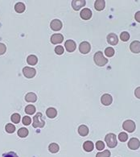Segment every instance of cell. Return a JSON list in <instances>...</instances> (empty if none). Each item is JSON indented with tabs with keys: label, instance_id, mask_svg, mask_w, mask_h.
<instances>
[{
	"label": "cell",
	"instance_id": "cell-18",
	"mask_svg": "<svg viewBox=\"0 0 140 157\" xmlns=\"http://www.w3.org/2000/svg\"><path fill=\"white\" fill-rule=\"evenodd\" d=\"M94 144L92 141H85L83 144V148L85 151L87 152H90L94 150Z\"/></svg>",
	"mask_w": 140,
	"mask_h": 157
},
{
	"label": "cell",
	"instance_id": "cell-23",
	"mask_svg": "<svg viewBox=\"0 0 140 157\" xmlns=\"http://www.w3.org/2000/svg\"><path fill=\"white\" fill-rule=\"evenodd\" d=\"M60 150V147L57 143H52L51 144H49V151L51 153H57Z\"/></svg>",
	"mask_w": 140,
	"mask_h": 157
},
{
	"label": "cell",
	"instance_id": "cell-36",
	"mask_svg": "<svg viewBox=\"0 0 140 157\" xmlns=\"http://www.w3.org/2000/svg\"><path fill=\"white\" fill-rule=\"evenodd\" d=\"M6 51V47L4 44L0 43V55L4 54Z\"/></svg>",
	"mask_w": 140,
	"mask_h": 157
},
{
	"label": "cell",
	"instance_id": "cell-16",
	"mask_svg": "<svg viewBox=\"0 0 140 157\" xmlns=\"http://www.w3.org/2000/svg\"><path fill=\"white\" fill-rule=\"evenodd\" d=\"M94 6L95 9L98 11H103L105 6H106V2L104 0H97V1H95Z\"/></svg>",
	"mask_w": 140,
	"mask_h": 157
},
{
	"label": "cell",
	"instance_id": "cell-37",
	"mask_svg": "<svg viewBox=\"0 0 140 157\" xmlns=\"http://www.w3.org/2000/svg\"><path fill=\"white\" fill-rule=\"evenodd\" d=\"M134 95H135V97L137 98L140 99V86L134 90Z\"/></svg>",
	"mask_w": 140,
	"mask_h": 157
},
{
	"label": "cell",
	"instance_id": "cell-19",
	"mask_svg": "<svg viewBox=\"0 0 140 157\" xmlns=\"http://www.w3.org/2000/svg\"><path fill=\"white\" fill-rule=\"evenodd\" d=\"M78 133L81 136H86L88 135L89 134V128L87 126L85 125H81L79 127H78Z\"/></svg>",
	"mask_w": 140,
	"mask_h": 157
},
{
	"label": "cell",
	"instance_id": "cell-32",
	"mask_svg": "<svg viewBox=\"0 0 140 157\" xmlns=\"http://www.w3.org/2000/svg\"><path fill=\"white\" fill-rule=\"evenodd\" d=\"M23 124L25 125V126H28V125H30L31 123V118L29 117V116H24V118H23Z\"/></svg>",
	"mask_w": 140,
	"mask_h": 157
},
{
	"label": "cell",
	"instance_id": "cell-28",
	"mask_svg": "<svg viewBox=\"0 0 140 157\" xmlns=\"http://www.w3.org/2000/svg\"><path fill=\"white\" fill-rule=\"evenodd\" d=\"M120 39H122V41H128V39H130V34L128 33L127 32H122L121 35H120Z\"/></svg>",
	"mask_w": 140,
	"mask_h": 157
},
{
	"label": "cell",
	"instance_id": "cell-29",
	"mask_svg": "<svg viewBox=\"0 0 140 157\" xmlns=\"http://www.w3.org/2000/svg\"><path fill=\"white\" fill-rule=\"evenodd\" d=\"M105 54L106 55L107 57H113V56L114 55V49L113 48H110V47L106 48V50H105Z\"/></svg>",
	"mask_w": 140,
	"mask_h": 157
},
{
	"label": "cell",
	"instance_id": "cell-21",
	"mask_svg": "<svg viewBox=\"0 0 140 157\" xmlns=\"http://www.w3.org/2000/svg\"><path fill=\"white\" fill-rule=\"evenodd\" d=\"M27 62L30 65H36L38 62V58L35 55H30L27 58Z\"/></svg>",
	"mask_w": 140,
	"mask_h": 157
},
{
	"label": "cell",
	"instance_id": "cell-15",
	"mask_svg": "<svg viewBox=\"0 0 140 157\" xmlns=\"http://www.w3.org/2000/svg\"><path fill=\"white\" fill-rule=\"evenodd\" d=\"M130 49L133 53H139L140 52V41L135 40L131 43L130 45Z\"/></svg>",
	"mask_w": 140,
	"mask_h": 157
},
{
	"label": "cell",
	"instance_id": "cell-14",
	"mask_svg": "<svg viewBox=\"0 0 140 157\" xmlns=\"http://www.w3.org/2000/svg\"><path fill=\"white\" fill-rule=\"evenodd\" d=\"M107 42L111 45H116L119 43V38L114 33H110L107 36Z\"/></svg>",
	"mask_w": 140,
	"mask_h": 157
},
{
	"label": "cell",
	"instance_id": "cell-9",
	"mask_svg": "<svg viewBox=\"0 0 140 157\" xmlns=\"http://www.w3.org/2000/svg\"><path fill=\"white\" fill-rule=\"evenodd\" d=\"M64 47L69 52H73L76 50V44L75 41H73L72 39H69L64 43Z\"/></svg>",
	"mask_w": 140,
	"mask_h": 157
},
{
	"label": "cell",
	"instance_id": "cell-24",
	"mask_svg": "<svg viewBox=\"0 0 140 157\" xmlns=\"http://www.w3.org/2000/svg\"><path fill=\"white\" fill-rule=\"evenodd\" d=\"M18 135L20 138H25L28 135V130L25 127H22L18 130Z\"/></svg>",
	"mask_w": 140,
	"mask_h": 157
},
{
	"label": "cell",
	"instance_id": "cell-11",
	"mask_svg": "<svg viewBox=\"0 0 140 157\" xmlns=\"http://www.w3.org/2000/svg\"><path fill=\"white\" fill-rule=\"evenodd\" d=\"M64 40V36L61 34H53L51 36V43L53 44H57L63 42Z\"/></svg>",
	"mask_w": 140,
	"mask_h": 157
},
{
	"label": "cell",
	"instance_id": "cell-8",
	"mask_svg": "<svg viewBox=\"0 0 140 157\" xmlns=\"http://www.w3.org/2000/svg\"><path fill=\"white\" fill-rule=\"evenodd\" d=\"M86 2L85 0H73L72 1V6L74 11H79L83 6H85Z\"/></svg>",
	"mask_w": 140,
	"mask_h": 157
},
{
	"label": "cell",
	"instance_id": "cell-30",
	"mask_svg": "<svg viewBox=\"0 0 140 157\" xmlns=\"http://www.w3.org/2000/svg\"><path fill=\"white\" fill-rule=\"evenodd\" d=\"M110 151L109 150H105L102 152H98L96 155V157H110Z\"/></svg>",
	"mask_w": 140,
	"mask_h": 157
},
{
	"label": "cell",
	"instance_id": "cell-27",
	"mask_svg": "<svg viewBox=\"0 0 140 157\" xmlns=\"http://www.w3.org/2000/svg\"><path fill=\"white\" fill-rule=\"evenodd\" d=\"M11 120L12 121V123H14L15 124L19 123V122H20V115L17 114V113L13 114L11 115Z\"/></svg>",
	"mask_w": 140,
	"mask_h": 157
},
{
	"label": "cell",
	"instance_id": "cell-17",
	"mask_svg": "<svg viewBox=\"0 0 140 157\" xmlns=\"http://www.w3.org/2000/svg\"><path fill=\"white\" fill-rule=\"evenodd\" d=\"M36 94L32 93V92L28 93L25 95V101L28 102V103H35V102H36Z\"/></svg>",
	"mask_w": 140,
	"mask_h": 157
},
{
	"label": "cell",
	"instance_id": "cell-33",
	"mask_svg": "<svg viewBox=\"0 0 140 157\" xmlns=\"http://www.w3.org/2000/svg\"><path fill=\"white\" fill-rule=\"evenodd\" d=\"M55 52L57 55H61L64 53V48L62 46H56L55 48Z\"/></svg>",
	"mask_w": 140,
	"mask_h": 157
},
{
	"label": "cell",
	"instance_id": "cell-20",
	"mask_svg": "<svg viewBox=\"0 0 140 157\" xmlns=\"http://www.w3.org/2000/svg\"><path fill=\"white\" fill-rule=\"evenodd\" d=\"M46 115L49 118H54L57 115V110L55 108L50 107V108H49L46 110Z\"/></svg>",
	"mask_w": 140,
	"mask_h": 157
},
{
	"label": "cell",
	"instance_id": "cell-13",
	"mask_svg": "<svg viewBox=\"0 0 140 157\" xmlns=\"http://www.w3.org/2000/svg\"><path fill=\"white\" fill-rule=\"evenodd\" d=\"M80 15H81V18L83 19L84 20H88L92 17L91 10L89 8H85L81 11Z\"/></svg>",
	"mask_w": 140,
	"mask_h": 157
},
{
	"label": "cell",
	"instance_id": "cell-22",
	"mask_svg": "<svg viewBox=\"0 0 140 157\" xmlns=\"http://www.w3.org/2000/svg\"><path fill=\"white\" fill-rule=\"evenodd\" d=\"M26 9V6L24 3H17L15 5V10L17 13H23Z\"/></svg>",
	"mask_w": 140,
	"mask_h": 157
},
{
	"label": "cell",
	"instance_id": "cell-10",
	"mask_svg": "<svg viewBox=\"0 0 140 157\" xmlns=\"http://www.w3.org/2000/svg\"><path fill=\"white\" fill-rule=\"evenodd\" d=\"M101 102L103 104L104 106H110L113 102L112 96L109 94H103L101 97Z\"/></svg>",
	"mask_w": 140,
	"mask_h": 157
},
{
	"label": "cell",
	"instance_id": "cell-38",
	"mask_svg": "<svg viewBox=\"0 0 140 157\" xmlns=\"http://www.w3.org/2000/svg\"><path fill=\"white\" fill-rule=\"evenodd\" d=\"M134 19H135V20H136L138 23H140V11H138L135 13V15H134Z\"/></svg>",
	"mask_w": 140,
	"mask_h": 157
},
{
	"label": "cell",
	"instance_id": "cell-31",
	"mask_svg": "<svg viewBox=\"0 0 140 157\" xmlns=\"http://www.w3.org/2000/svg\"><path fill=\"white\" fill-rule=\"evenodd\" d=\"M119 139L121 142H126L128 139V135L126 132L120 133L119 135Z\"/></svg>",
	"mask_w": 140,
	"mask_h": 157
},
{
	"label": "cell",
	"instance_id": "cell-4",
	"mask_svg": "<svg viewBox=\"0 0 140 157\" xmlns=\"http://www.w3.org/2000/svg\"><path fill=\"white\" fill-rule=\"evenodd\" d=\"M122 128H123V130L127 131V132L132 133L134 132V130H135L136 126H135L134 121L126 120L122 124Z\"/></svg>",
	"mask_w": 140,
	"mask_h": 157
},
{
	"label": "cell",
	"instance_id": "cell-7",
	"mask_svg": "<svg viewBox=\"0 0 140 157\" xmlns=\"http://www.w3.org/2000/svg\"><path fill=\"white\" fill-rule=\"evenodd\" d=\"M128 148L131 150H137L140 147V141L137 138H131L128 141Z\"/></svg>",
	"mask_w": 140,
	"mask_h": 157
},
{
	"label": "cell",
	"instance_id": "cell-25",
	"mask_svg": "<svg viewBox=\"0 0 140 157\" xmlns=\"http://www.w3.org/2000/svg\"><path fill=\"white\" fill-rule=\"evenodd\" d=\"M25 112L28 115H33L36 112V107L33 105H28L25 107Z\"/></svg>",
	"mask_w": 140,
	"mask_h": 157
},
{
	"label": "cell",
	"instance_id": "cell-6",
	"mask_svg": "<svg viewBox=\"0 0 140 157\" xmlns=\"http://www.w3.org/2000/svg\"><path fill=\"white\" fill-rule=\"evenodd\" d=\"M91 50V46L90 44L87 41H84V42L81 43L79 45V51L82 54H87Z\"/></svg>",
	"mask_w": 140,
	"mask_h": 157
},
{
	"label": "cell",
	"instance_id": "cell-2",
	"mask_svg": "<svg viewBox=\"0 0 140 157\" xmlns=\"http://www.w3.org/2000/svg\"><path fill=\"white\" fill-rule=\"evenodd\" d=\"M45 122L44 120L43 115L41 113H37L36 115L33 117V123H32V127L34 128H42L44 127Z\"/></svg>",
	"mask_w": 140,
	"mask_h": 157
},
{
	"label": "cell",
	"instance_id": "cell-1",
	"mask_svg": "<svg viewBox=\"0 0 140 157\" xmlns=\"http://www.w3.org/2000/svg\"><path fill=\"white\" fill-rule=\"evenodd\" d=\"M94 60L95 64L98 65V66H104L108 63V60L104 57L102 52H97L94 56Z\"/></svg>",
	"mask_w": 140,
	"mask_h": 157
},
{
	"label": "cell",
	"instance_id": "cell-34",
	"mask_svg": "<svg viewBox=\"0 0 140 157\" xmlns=\"http://www.w3.org/2000/svg\"><path fill=\"white\" fill-rule=\"evenodd\" d=\"M96 148L98 149V151H101L102 149L105 148V144L102 141H98L96 143Z\"/></svg>",
	"mask_w": 140,
	"mask_h": 157
},
{
	"label": "cell",
	"instance_id": "cell-12",
	"mask_svg": "<svg viewBox=\"0 0 140 157\" xmlns=\"http://www.w3.org/2000/svg\"><path fill=\"white\" fill-rule=\"evenodd\" d=\"M50 27L52 28V30L57 32V31H60L62 28V23L59 19H53L51 22V24H50Z\"/></svg>",
	"mask_w": 140,
	"mask_h": 157
},
{
	"label": "cell",
	"instance_id": "cell-35",
	"mask_svg": "<svg viewBox=\"0 0 140 157\" xmlns=\"http://www.w3.org/2000/svg\"><path fill=\"white\" fill-rule=\"evenodd\" d=\"M2 157H19L18 155L16 154L14 151H9V152H6L3 155Z\"/></svg>",
	"mask_w": 140,
	"mask_h": 157
},
{
	"label": "cell",
	"instance_id": "cell-26",
	"mask_svg": "<svg viewBox=\"0 0 140 157\" xmlns=\"http://www.w3.org/2000/svg\"><path fill=\"white\" fill-rule=\"evenodd\" d=\"M5 130L7 133L9 134H12L15 132V125H13L12 123H7L5 127Z\"/></svg>",
	"mask_w": 140,
	"mask_h": 157
},
{
	"label": "cell",
	"instance_id": "cell-3",
	"mask_svg": "<svg viewBox=\"0 0 140 157\" xmlns=\"http://www.w3.org/2000/svg\"><path fill=\"white\" fill-rule=\"evenodd\" d=\"M105 141L106 143L107 146L110 148H115L117 144H118V141H117V137L114 134L110 133L106 135L105 137Z\"/></svg>",
	"mask_w": 140,
	"mask_h": 157
},
{
	"label": "cell",
	"instance_id": "cell-5",
	"mask_svg": "<svg viewBox=\"0 0 140 157\" xmlns=\"http://www.w3.org/2000/svg\"><path fill=\"white\" fill-rule=\"evenodd\" d=\"M23 73L27 78H32L36 73V70L31 67H24L23 69Z\"/></svg>",
	"mask_w": 140,
	"mask_h": 157
}]
</instances>
